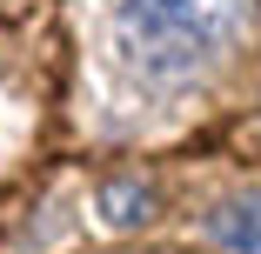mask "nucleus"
Here are the masks:
<instances>
[{
  "mask_svg": "<svg viewBox=\"0 0 261 254\" xmlns=\"http://www.w3.org/2000/svg\"><path fill=\"white\" fill-rule=\"evenodd\" d=\"M228 27V0H121L127 54H147L154 67H201Z\"/></svg>",
  "mask_w": 261,
  "mask_h": 254,
  "instance_id": "f257e3e1",
  "label": "nucleus"
},
{
  "mask_svg": "<svg viewBox=\"0 0 261 254\" xmlns=\"http://www.w3.org/2000/svg\"><path fill=\"white\" fill-rule=\"evenodd\" d=\"M207 241L221 254H261V194L241 187V194L215 201V208H207Z\"/></svg>",
  "mask_w": 261,
  "mask_h": 254,
  "instance_id": "f03ea898",
  "label": "nucleus"
},
{
  "mask_svg": "<svg viewBox=\"0 0 261 254\" xmlns=\"http://www.w3.org/2000/svg\"><path fill=\"white\" fill-rule=\"evenodd\" d=\"M147 208H154L147 181H108L100 201H94V214L108 221V228H134V221H147Z\"/></svg>",
  "mask_w": 261,
  "mask_h": 254,
  "instance_id": "7ed1b4c3",
  "label": "nucleus"
}]
</instances>
